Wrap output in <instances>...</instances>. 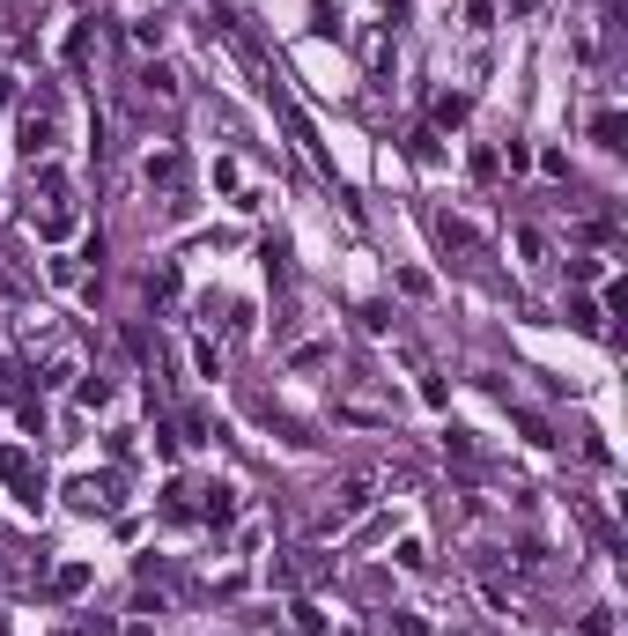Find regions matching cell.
Returning a JSON list of instances; mask_svg holds the SVG:
<instances>
[{
  "label": "cell",
  "mask_w": 628,
  "mask_h": 636,
  "mask_svg": "<svg viewBox=\"0 0 628 636\" xmlns=\"http://www.w3.org/2000/svg\"><path fill=\"white\" fill-rule=\"evenodd\" d=\"M0 481H8V489L37 511V496H45V474L30 466V444H8V452H0Z\"/></svg>",
  "instance_id": "obj_1"
},
{
  "label": "cell",
  "mask_w": 628,
  "mask_h": 636,
  "mask_svg": "<svg viewBox=\"0 0 628 636\" xmlns=\"http://www.w3.org/2000/svg\"><path fill=\"white\" fill-rule=\"evenodd\" d=\"M15 141H23V156H30V163H45V148H52V111H45V104H30L23 119H15Z\"/></svg>",
  "instance_id": "obj_2"
},
{
  "label": "cell",
  "mask_w": 628,
  "mask_h": 636,
  "mask_svg": "<svg viewBox=\"0 0 628 636\" xmlns=\"http://www.w3.org/2000/svg\"><path fill=\"white\" fill-rule=\"evenodd\" d=\"M355 511H370V481H340V503L326 511V526H348Z\"/></svg>",
  "instance_id": "obj_3"
},
{
  "label": "cell",
  "mask_w": 628,
  "mask_h": 636,
  "mask_svg": "<svg viewBox=\"0 0 628 636\" xmlns=\"http://www.w3.org/2000/svg\"><path fill=\"white\" fill-rule=\"evenodd\" d=\"M67 496H74V511H104V503H111V474H82Z\"/></svg>",
  "instance_id": "obj_4"
},
{
  "label": "cell",
  "mask_w": 628,
  "mask_h": 636,
  "mask_svg": "<svg viewBox=\"0 0 628 636\" xmlns=\"http://www.w3.org/2000/svg\"><path fill=\"white\" fill-rule=\"evenodd\" d=\"M178 171H185V163H178V148H163V156H148V185H178Z\"/></svg>",
  "instance_id": "obj_5"
},
{
  "label": "cell",
  "mask_w": 628,
  "mask_h": 636,
  "mask_svg": "<svg viewBox=\"0 0 628 636\" xmlns=\"http://www.w3.org/2000/svg\"><path fill=\"white\" fill-rule=\"evenodd\" d=\"M621 134H628V119H621V111H599L592 141H599V148H621Z\"/></svg>",
  "instance_id": "obj_6"
},
{
  "label": "cell",
  "mask_w": 628,
  "mask_h": 636,
  "mask_svg": "<svg viewBox=\"0 0 628 636\" xmlns=\"http://www.w3.org/2000/svg\"><path fill=\"white\" fill-rule=\"evenodd\" d=\"M141 89H148V97H163V104H170V97H178V74H170V67H148V74H141Z\"/></svg>",
  "instance_id": "obj_7"
},
{
  "label": "cell",
  "mask_w": 628,
  "mask_h": 636,
  "mask_svg": "<svg viewBox=\"0 0 628 636\" xmlns=\"http://www.w3.org/2000/svg\"><path fill=\"white\" fill-rule=\"evenodd\" d=\"M207 518H215V526H230V518H237V489H207Z\"/></svg>",
  "instance_id": "obj_8"
},
{
  "label": "cell",
  "mask_w": 628,
  "mask_h": 636,
  "mask_svg": "<svg viewBox=\"0 0 628 636\" xmlns=\"http://www.w3.org/2000/svg\"><path fill=\"white\" fill-rule=\"evenodd\" d=\"M89 585V563H67L60 577H52V592H60V600H74V592H82Z\"/></svg>",
  "instance_id": "obj_9"
},
{
  "label": "cell",
  "mask_w": 628,
  "mask_h": 636,
  "mask_svg": "<svg viewBox=\"0 0 628 636\" xmlns=\"http://www.w3.org/2000/svg\"><path fill=\"white\" fill-rule=\"evenodd\" d=\"M569 326H584V333H592V326H599V304H584V296H569Z\"/></svg>",
  "instance_id": "obj_10"
},
{
  "label": "cell",
  "mask_w": 628,
  "mask_h": 636,
  "mask_svg": "<svg viewBox=\"0 0 628 636\" xmlns=\"http://www.w3.org/2000/svg\"><path fill=\"white\" fill-rule=\"evenodd\" d=\"M296 629H303V636H318V629H326V614H318L311 600H296Z\"/></svg>",
  "instance_id": "obj_11"
},
{
  "label": "cell",
  "mask_w": 628,
  "mask_h": 636,
  "mask_svg": "<svg viewBox=\"0 0 628 636\" xmlns=\"http://www.w3.org/2000/svg\"><path fill=\"white\" fill-rule=\"evenodd\" d=\"M577 636H614V622H606V614H592V622H584Z\"/></svg>",
  "instance_id": "obj_12"
}]
</instances>
